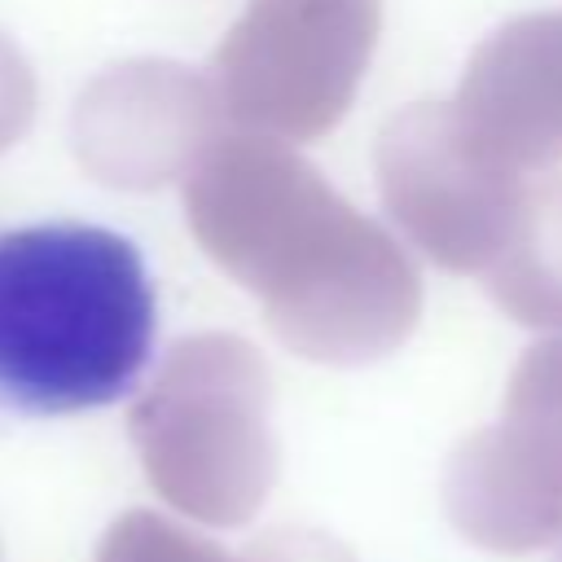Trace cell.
<instances>
[{
  "label": "cell",
  "instance_id": "5b68a950",
  "mask_svg": "<svg viewBox=\"0 0 562 562\" xmlns=\"http://www.w3.org/2000/svg\"><path fill=\"white\" fill-rule=\"evenodd\" d=\"M382 0H255L224 48L233 110L281 140L325 136L356 101Z\"/></svg>",
  "mask_w": 562,
  "mask_h": 562
},
{
  "label": "cell",
  "instance_id": "3957f363",
  "mask_svg": "<svg viewBox=\"0 0 562 562\" xmlns=\"http://www.w3.org/2000/svg\"><path fill=\"white\" fill-rule=\"evenodd\" d=\"M443 509L470 544L492 553L562 540V338L527 347L501 417L452 448Z\"/></svg>",
  "mask_w": 562,
  "mask_h": 562
},
{
  "label": "cell",
  "instance_id": "8992f818",
  "mask_svg": "<svg viewBox=\"0 0 562 562\" xmlns=\"http://www.w3.org/2000/svg\"><path fill=\"white\" fill-rule=\"evenodd\" d=\"M461 136L496 167L536 176L562 162V13H527L492 31L448 101Z\"/></svg>",
  "mask_w": 562,
  "mask_h": 562
},
{
  "label": "cell",
  "instance_id": "52a82bcc",
  "mask_svg": "<svg viewBox=\"0 0 562 562\" xmlns=\"http://www.w3.org/2000/svg\"><path fill=\"white\" fill-rule=\"evenodd\" d=\"M558 562H562V558H558Z\"/></svg>",
  "mask_w": 562,
  "mask_h": 562
},
{
  "label": "cell",
  "instance_id": "6da1fadb",
  "mask_svg": "<svg viewBox=\"0 0 562 562\" xmlns=\"http://www.w3.org/2000/svg\"><path fill=\"white\" fill-rule=\"evenodd\" d=\"M215 255L259 290L272 334L316 364L391 356L422 316L408 250L299 154L241 145L198 198Z\"/></svg>",
  "mask_w": 562,
  "mask_h": 562
},
{
  "label": "cell",
  "instance_id": "277c9868",
  "mask_svg": "<svg viewBox=\"0 0 562 562\" xmlns=\"http://www.w3.org/2000/svg\"><path fill=\"white\" fill-rule=\"evenodd\" d=\"M378 198L400 233L443 272L483 277L527 211L531 176L487 162L439 101L400 110L378 136Z\"/></svg>",
  "mask_w": 562,
  "mask_h": 562
},
{
  "label": "cell",
  "instance_id": "7a4b0ae2",
  "mask_svg": "<svg viewBox=\"0 0 562 562\" xmlns=\"http://www.w3.org/2000/svg\"><path fill=\"white\" fill-rule=\"evenodd\" d=\"M158 338L132 237L88 220L0 228V413L70 417L127 400Z\"/></svg>",
  "mask_w": 562,
  "mask_h": 562
}]
</instances>
